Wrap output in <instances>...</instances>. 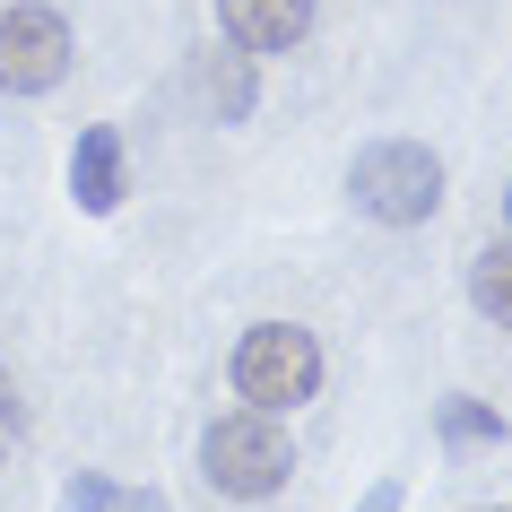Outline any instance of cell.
I'll list each match as a JSON object with an SVG mask.
<instances>
[{"instance_id":"cell-12","label":"cell","mask_w":512,"mask_h":512,"mask_svg":"<svg viewBox=\"0 0 512 512\" xmlns=\"http://www.w3.org/2000/svg\"><path fill=\"white\" fill-rule=\"evenodd\" d=\"M9 443H18V391H9V374H0V460H9Z\"/></svg>"},{"instance_id":"cell-5","label":"cell","mask_w":512,"mask_h":512,"mask_svg":"<svg viewBox=\"0 0 512 512\" xmlns=\"http://www.w3.org/2000/svg\"><path fill=\"white\" fill-rule=\"evenodd\" d=\"M217 35L235 44V53H296L304 35H313V0H217Z\"/></svg>"},{"instance_id":"cell-8","label":"cell","mask_w":512,"mask_h":512,"mask_svg":"<svg viewBox=\"0 0 512 512\" xmlns=\"http://www.w3.org/2000/svg\"><path fill=\"white\" fill-rule=\"evenodd\" d=\"M469 296H478V313H486L495 330H512V235L478 252V270H469Z\"/></svg>"},{"instance_id":"cell-7","label":"cell","mask_w":512,"mask_h":512,"mask_svg":"<svg viewBox=\"0 0 512 512\" xmlns=\"http://www.w3.org/2000/svg\"><path fill=\"white\" fill-rule=\"evenodd\" d=\"M200 87H209V113H217V122H243V113L261 105V79H252V53H235V44H217V53L200 61Z\"/></svg>"},{"instance_id":"cell-6","label":"cell","mask_w":512,"mask_h":512,"mask_svg":"<svg viewBox=\"0 0 512 512\" xmlns=\"http://www.w3.org/2000/svg\"><path fill=\"white\" fill-rule=\"evenodd\" d=\"M122 191H131L122 139L113 131H79V148H70V200H79L87 217H105V209H122Z\"/></svg>"},{"instance_id":"cell-11","label":"cell","mask_w":512,"mask_h":512,"mask_svg":"<svg viewBox=\"0 0 512 512\" xmlns=\"http://www.w3.org/2000/svg\"><path fill=\"white\" fill-rule=\"evenodd\" d=\"M400 504H408V486L382 478V486H365V504H356V512H400Z\"/></svg>"},{"instance_id":"cell-3","label":"cell","mask_w":512,"mask_h":512,"mask_svg":"<svg viewBox=\"0 0 512 512\" xmlns=\"http://www.w3.org/2000/svg\"><path fill=\"white\" fill-rule=\"evenodd\" d=\"M348 200L365 217H382V226H426L443 209V157L417 148V139H374L348 165Z\"/></svg>"},{"instance_id":"cell-9","label":"cell","mask_w":512,"mask_h":512,"mask_svg":"<svg viewBox=\"0 0 512 512\" xmlns=\"http://www.w3.org/2000/svg\"><path fill=\"white\" fill-rule=\"evenodd\" d=\"M434 434H443V443H504V417L486 400H469V391H452V400L434 408Z\"/></svg>"},{"instance_id":"cell-10","label":"cell","mask_w":512,"mask_h":512,"mask_svg":"<svg viewBox=\"0 0 512 512\" xmlns=\"http://www.w3.org/2000/svg\"><path fill=\"white\" fill-rule=\"evenodd\" d=\"M61 512H165V504H157V495H122L113 478L79 469V478H70V495H61Z\"/></svg>"},{"instance_id":"cell-2","label":"cell","mask_w":512,"mask_h":512,"mask_svg":"<svg viewBox=\"0 0 512 512\" xmlns=\"http://www.w3.org/2000/svg\"><path fill=\"white\" fill-rule=\"evenodd\" d=\"M235 400L243 408H270V417H287V408L322 400V339L296 322H261L235 339Z\"/></svg>"},{"instance_id":"cell-4","label":"cell","mask_w":512,"mask_h":512,"mask_svg":"<svg viewBox=\"0 0 512 512\" xmlns=\"http://www.w3.org/2000/svg\"><path fill=\"white\" fill-rule=\"evenodd\" d=\"M70 18L44 9V0H18V9H0V96H53L70 79Z\"/></svg>"},{"instance_id":"cell-14","label":"cell","mask_w":512,"mask_h":512,"mask_svg":"<svg viewBox=\"0 0 512 512\" xmlns=\"http://www.w3.org/2000/svg\"><path fill=\"white\" fill-rule=\"evenodd\" d=\"M478 512H504V504H478Z\"/></svg>"},{"instance_id":"cell-13","label":"cell","mask_w":512,"mask_h":512,"mask_svg":"<svg viewBox=\"0 0 512 512\" xmlns=\"http://www.w3.org/2000/svg\"><path fill=\"white\" fill-rule=\"evenodd\" d=\"M504 226H512V191H504Z\"/></svg>"},{"instance_id":"cell-1","label":"cell","mask_w":512,"mask_h":512,"mask_svg":"<svg viewBox=\"0 0 512 512\" xmlns=\"http://www.w3.org/2000/svg\"><path fill=\"white\" fill-rule=\"evenodd\" d=\"M200 469L226 504H270L278 486L296 478V443L270 408H226L209 434H200Z\"/></svg>"}]
</instances>
